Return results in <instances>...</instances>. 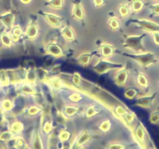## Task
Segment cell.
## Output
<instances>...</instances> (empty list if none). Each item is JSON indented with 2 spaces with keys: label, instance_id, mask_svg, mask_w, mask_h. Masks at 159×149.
Wrapping results in <instances>:
<instances>
[{
  "label": "cell",
  "instance_id": "cell-4",
  "mask_svg": "<svg viewBox=\"0 0 159 149\" xmlns=\"http://www.w3.org/2000/svg\"><path fill=\"white\" fill-rule=\"evenodd\" d=\"M15 15L11 11L0 12V25L6 29H10L14 26Z\"/></svg>",
  "mask_w": 159,
  "mask_h": 149
},
{
  "label": "cell",
  "instance_id": "cell-47",
  "mask_svg": "<svg viewBox=\"0 0 159 149\" xmlns=\"http://www.w3.org/2000/svg\"><path fill=\"white\" fill-rule=\"evenodd\" d=\"M61 149H71V147L70 145H67V144H65V145H64L63 147H61Z\"/></svg>",
  "mask_w": 159,
  "mask_h": 149
},
{
  "label": "cell",
  "instance_id": "cell-7",
  "mask_svg": "<svg viewBox=\"0 0 159 149\" xmlns=\"http://www.w3.org/2000/svg\"><path fill=\"white\" fill-rule=\"evenodd\" d=\"M0 44L6 48L11 47L13 44V41L9 35V30L4 28L0 29Z\"/></svg>",
  "mask_w": 159,
  "mask_h": 149
},
{
  "label": "cell",
  "instance_id": "cell-18",
  "mask_svg": "<svg viewBox=\"0 0 159 149\" xmlns=\"http://www.w3.org/2000/svg\"><path fill=\"white\" fill-rule=\"evenodd\" d=\"M91 136H90V133L88 131L85 130V131L82 132L80 135H79V138H78L77 141H76V146L77 147H81L83 144H85V143L88 142L89 140L90 139Z\"/></svg>",
  "mask_w": 159,
  "mask_h": 149
},
{
  "label": "cell",
  "instance_id": "cell-35",
  "mask_svg": "<svg viewBox=\"0 0 159 149\" xmlns=\"http://www.w3.org/2000/svg\"><path fill=\"white\" fill-rule=\"evenodd\" d=\"M98 113V110L96 108V106H89L86 110V117L90 118L92 116H95L96 113Z\"/></svg>",
  "mask_w": 159,
  "mask_h": 149
},
{
  "label": "cell",
  "instance_id": "cell-10",
  "mask_svg": "<svg viewBox=\"0 0 159 149\" xmlns=\"http://www.w3.org/2000/svg\"><path fill=\"white\" fill-rule=\"evenodd\" d=\"M72 16L75 19L78 20H82L85 19V12L83 6L81 2H77L74 4L72 7Z\"/></svg>",
  "mask_w": 159,
  "mask_h": 149
},
{
  "label": "cell",
  "instance_id": "cell-34",
  "mask_svg": "<svg viewBox=\"0 0 159 149\" xmlns=\"http://www.w3.org/2000/svg\"><path fill=\"white\" fill-rule=\"evenodd\" d=\"M136 96H137V91L136 89H134V88H128V89L125 92V96L126 98L128 99H134V97Z\"/></svg>",
  "mask_w": 159,
  "mask_h": 149
},
{
  "label": "cell",
  "instance_id": "cell-37",
  "mask_svg": "<svg viewBox=\"0 0 159 149\" xmlns=\"http://www.w3.org/2000/svg\"><path fill=\"white\" fill-rule=\"evenodd\" d=\"M150 121L152 124H157L159 123V113L158 112H153L150 116Z\"/></svg>",
  "mask_w": 159,
  "mask_h": 149
},
{
  "label": "cell",
  "instance_id": "cell-11",
  "mask_svg": "<svg viewBox=\"0 0 159 149\" xmlns=\"http://www.w3.org/2000/svg\"><path fill=\"white\" fill-rule=\"evenodd\" d=\"M14 104L12 100L9 98H5L0 101V111L2 113H8L12 110Z\"/></svg>",
  "mask_w": 159,
  "mask_h": 149
},
{
  "label": "cell",
  "instance_id": "cell-30",
  "mask_svg": "<svg viewBox=\"0 0 159 149\" xmlns=\"http://www.w3.org/2000/svg\"><path fill=\"white\" fill-rule=\"evenodd\" d=\"M64 3L65 2L61 0H57V1L48 2V6H50V7L54 9H59L63 8Z\"/></svg>",
  "mask_w": 159,
  "mask_h": 149
},
{
  "label": "cell",
  "instance_id": "cell-27",
  "mask_svg": "<svg viewBox=\"0 0 159 149\" xmlns=\"http://www.w3.org/2000/svg\"><path fill=\"white\" fill-rule=\"evenodd\" d=\"M20 89H21L22 93H25V94H34V93H35V89L31 85V84H23L20 87Z\"/></svg>",
  "mask_w": 159,
  "mask_h": 149
},
{
  "label": "cell",
  "instance_id": "cell-40",
  "mask_svg": "<svg viewBox=\"0 0 159 149\" xmlns=\"http://www.w3.org/2000/svg\"><path fill=\"white\" fill-rule=\"evenodd\" d=\"M125 146L120 143H112L109 145L107 149H124Z\"/></svg>",
  "mask_w": 159,
  "mask_h": 149
},
{
  "label": "cell",
  "instance_id": "cell-29",
  "mask_svg": "<svg viewBox=\"0 0 159 149\" xmlns=\"http://www.w3.org/2000/svg\"><path fill=\"white\" fill-rule=\"evenodd\" d=\"M136 137L140 142L144 143V138H145V131L141 126L136 129Z\"/></svg>",
  "mask_w": 159,
  "mask_h": 149
},
{
  "label": "cell",
  "instance_id": "cell-43",
  "mask_svg": "<svg viewBox=\"0 0 159 149\" xmlns=\"http://www.w3.org/2000/svg\"><path fill=\"white\" fill-rule=\"evenodd\" d=\"M153 34V40L155 44L159 46V33H154Z\"/></svg>",
  "mask_w": 159,
  "mask_h": 149
},
{
  "label": "cell",
  "instance_id": "cell-13",
  "mask_svg": "<svg viewBox=\"0 0 159 149\" xmlns=\"http://www.w3.org/2000/svg\"><path fill=\"white\" fill-rule=\"evenodd\" d=\"M100 51L102 57H104L105 58H108V57L113 56V54H114L115 50L114 47L111 44H110V43H103L101 46Z\"/></svg>",
  "mask_w": 159,
  "mask_h": 149
},
{
  "label": "cell",
  "instance_id": "cell-41",
  "mask_svg": "<svg viewBox=\"0 0 159 149\" xmlns=\"http://www.w3.org/2000/svg\"><path fill=\"white\" fill-rule=\"evenodd\" d=\"M72 82L74 83V85H77V86H79L82 83V79H81L80 75L78 73H75L72 77Z\"/></svg>",
  "mask_w": 159,
  "mask_h": 149
},
{
  "label": "cell",
  "instance_id": "cell-8",
  "mask_svg": "<svg viewBox=\"0 0 159 149\" xmlns=\"http://www.w3.org/2000/svg\"><path fill=\"white\" fill-rule=\"evenodd\" d=\"M128 79V71L126 68H120L115 75V82L119 86L125 85Z\"/></svg>",
  "mask_w": 159,
  "mask_h": 149
},
{
  "label": "cell",
  "instance_id": "cell-17",
  "mask_svg": "<svg viewBox=\"0 0 159 149\" xmlns=\"http://www.w3.org/2000/svg\"><path fill=\"white\" fill-rule=\"evenodd\" d=\"M24 129L23 127V124H22L20 121H14L12 124H10V127H9V130L14 135L17 134V133H21L22 131Z\"/></svg>",
  "mask_w": 159,
  "mask_h": 149
},
{
  "label": "cell",
  "instance_id": "cell-15",
  "mask_svg": "<svg viewBox=\"0 0 159 149\" xmlns=\"http://www.w3.org/2000/svg\"><path fill=\"white\" fill-rule=\"evenodd\" d=\"M9 35L12 38V41L16 42L20 38V36L23 34V30L18 25H14L12 28L9 30Z\"/></svg>",
  "mask_w": 159,
  "mask_h": 149
},
{
  "label": "cell",
  "instance_id": "cell-14",
  "mask_svg": "<svg viewBox=\"0 0 159 149\" xmlns=\"http://www.w3.org/2000/svg\"><path fill=\"white\" fill-rule=\"evenodd\" d=\"M38 26H37V25L35 24V23H31V24H30L29 26H27V28H26V37L29 39H30V40L35 39L36 37H37V35H38Z\"/></svg>",
  "mask_w": 159,
  "mask_h": 149
},
{
  "label": "cell",
  "instance_id": "cell-19",
  "mask_svg": "<svg viewBox=\"0 0 159 149\" xmlns=\"http://www.w3.org/2000/svg\"><path fill=\"white\" fill-rule=\"evenodd\" d=\"M118 12H118L119 15L122 18L127 17L129 16V14L130 13V6L129 5L125 4V3H123L118 8Z\"/></svg>",
  "mask_w": 159,
  "mask_h": 149
},
{
  "label": "cell",
  "instance_id": "cell-1",
  "mask_svg": "<svg viewBox=\"0 0 159 149\" xmlns=\"http://www.w3.org/2000/svg\"><path fill=\"white\" fill-rule=\"evenodd\" d=\"M143 39L144 35H131L127 37L124 40V46L127 49L138 53L144 52V47L143 45Z\"/></svg>",
  "mask_w": 159,
  "mask_h": 149
},
{
  "label": "cell",
  "instance_id": "cell-46",
  "mask_svg": "<svg viewBox=\"0 0 159 149\" xmlns=\"http://www.w3.org/2000/svg\"><path fill=\"white\" fill-rule=\"evenodd\" d=\"M0 149H9V147L5 143L0 142Z\"/></svg>",
  "mask_w": 159,
  "mask_h": 149
},
{
  "label": "cell",
  "instance_id": "cell-44",
  "mask_svg": "<svg viewBox=\"0 0 159 149\" xmlns=\"http://www.w3.org/2000/svg\"><path fill=\"white\" fill-rule=\"evenodd\" d=\"M153 12L155 15L159 16V2L155 4L153 7Z\"/></svg>",
  "mask_w": 159,
  "mask_h": 149
},
{
  "label": "cell",
  "instance_id": "cell-22",
  "mask_svg": "<svg viewBox=\"0 0 159 149\" xmlns=\"http://www.w3.org/2000/svg\"><path fill=\"white\" fill-rule=\"evenodd\" d=\"M108 26L111 30L116 31L117 29H119L120 26V23L118 18H116V17H110L108 20Z\"/></svg>",
  "mask_w": 159,
  "mask_h": 149
},
{
  "label": "cell",
  "instance_id": "cell-45",
  "mask_svg": "<svg viewBox=\"0 0 159 149\" xmlns=\"http://www.w3.org/2000/svg\"><path fill=\"white\" fill-rule=\"evenodd\" d=\"M93 3H94L95 6H96V7H101V6L104 4V2L103 1H94L93 2Z\"/></svg>",
  "mask_w": 159,
  "mask_h": 149
},
{
  "label": "cell",
  "instance_id": "cell-28",
  "mask_svg": "<svg viewBox=\"0 0 159 149\" xmlns=\"http://www.w3.org/2000/svg\"><path fill=\"white\" fill-rule=\"evenodd\" d=\"M144 7V2L142 1H134L130 8L134 12H139Z\"/></svg>",
  "mask_w": 159,
  "mask_h": 149
},
{
  "label": "cell",
  "instance_id": "cell-16",
  "mask_svg": "<svg viewBox=\"0 0 159 149\" xmlns=\"http://www.w3.org/2000/svg\"><path fill=\"white\" fill-rule=\"evenodd\" d=\"M154 101V97L151 96H143V97L140 98L138 99V105L140 106L145 107V108H148L152 105Z\"/></svg>",
  "mask_w": 159,
  "mask_h": 149
},
{
  "label": "cell",
  "instance_id": "cell-42",
  "mask_svg": "<svg viewBox=\"0 0 159 149\" xmlns=\"http://www.w3.org/2000/svg\"><path fill=\"white\" fill-rule=\"evenodd\" d=\"M124 118H125V120H127V122L128 123V124H131L132 122H134L135 117L132 113H128V112H127V113H126L125 116H124Z\"/></svg>",
  "mask_w": 159,
  "mask_h": 149
},
{
  "label": "cell",
  "instance_id": "cell-6",
  "mask_svg": "<svg viewBox=\"0 0 159 149\" xmlns=\"http://www.w3.org/2000/svg\"><path fill=\"white\" fill-rule=\"evenodd\" d=\"M43 18L51 26H54V27L61 26L63 19L56 13H54V12H45L43 14Z\"/></svg>",
  "mask_w": 159,
  "mask_h": 149
},
{
  "label": "cell",
  "instance_id": "cell-3",
  "mask_svg": "<svg viewBox=\"0 0 159 149\" xmlns=\"http://www.w3.org/2000/svg\"><path fill=\"white\" fill-rule=\"evenodd\" d=\"M135 61L143 67H148L155 61V54L153 52H143L135 55Z\"/></svg>",
  "mask_w": 159,
  "mask_h": 149
},
{
  "label": "cell",
  "instance_id": "cell-26",
  "mask_svg": "<svg viewBox=\"0 0 159 149\" xmlns=\"http://www.w3.org/2000/svg\"><path fill=\"white\" fill-rule=\"evenodd\" d=\"M51 85L54 89H59L62 87V80L58 77H54L51 79Z\"/></svg>",
  "mask_w": 159,
  "mask_h": 149
},
{
  "label": "cell",
  "instance_id": "cell-23",
  "mask_svg": "<svg viewBox=\"0 0 159 149\" xmlns=\"http://www.w3.org/2000/svg\"><path fill=\"white\" fill-rule=\"evenodd\" d=\"M26 79L30 84L34 83L36 81V79H37L36 70H34V68H30V69L28 70V71L26 72Z\"/></svg>",
  "mask_w": 159,
  "mask_h": 149
},
{
  "label": "cell",
  "instance_id": "cell-21",
  "mask_svg": "<svg viewBox=\"0 0 159 149\" xmlns=\"http://www.w3.org/2000/svg\"><path fill=\"white\" fill-rule=\"evenodd\" d=\"M32 144L34 149H43L41 137H40V134L39 133H35V134H34Z\"/></svg>",
  "mask_w": 159,
  "mask_h": 149
},
{
  "label": "cell",
  "instance_id": "cell-9",
  "mask_svg": "<svg viewBox=\"0 0 159 149\" xmlns=\"http://www.w3.org/2000/svg\"><path fill=\"white\" fill-rule=\"evenodd\" d=\"M47 54L52 55L56 57H60L63 56V50L58 44L55 43H51L47 46Z\"/></svg>",
  "mask_w": 159,
  "mask_h": 149
},
{
  "label": "cell",
  "instance_id": "cell-38",
  "mask_svg": "<svg viewBox=\"0 0 159 149\" xmlns=\"http://www.w3.org/2000/svg\"><path fill=\"white\" fill-rule=\"evenodd\" d=\"M69 99H71L72 102H78L82 99V96H81V94L79 93H74L70 95Z\"/></svg>",
  "mask_w": 159,
  "mask_h": 149
},
{
  "label": "cell",
  "instance_id": "cell-25",
  "mask_svg": "<svg viewBox=\"0 0 159 149\" xmlns=\"http://www.w3.org/2000/svg\"><path fill=\"white\" fill-rule=\"evenodd\" d=\"M79 108L78 106H71V105H68L65 107V114L68 116H71L73 115L76 114L79 111Z\"/></svg>",
  "mask_w": 159,
  "mask_h": 149
},
{
  "label": "cell",
  "instance_id": "cell-31",
  "mask_svg": "<svg viewBox=\"0 0 159 149\" xmlns=\"http://www.w3.org/2000/svg\"><path fill=\"white\" fill-rule=\"evenodd\" d=\"M70 138H71V133L68 130H61L59 133V139L61 142H65V141H68Z\"/></svg>",
  "mask_w": 159,
  "mask_h": 149
},
{
  "label": "cell",
  "instance_id": "cell-49",
  "mask_svg": "<svg viewBox=\"0 0 159 149\" xmlns=\"http://www.w3.org/2000/svg\"><path fill=\"white\" fill-rule=\"evenodd\" d=\"M149 149H152V148H149Z\"/></svg>",
  "mask_w": 159,
  "mask_h": 149
},
{
  "label": "cell",
  "instance_id": "cell-2",
  "mask_svg": "<svg viewBox=\"0 0 159 149\" xmlns=\"http://www.w3.org/2000/svg\"><path fill=\"white\" fill-rule=\"evenodd\" d=\"M122 66L119 64H116L114 62L108 61L107 60H100L97 61V63L94 65V70L99 74H102V73L107 72L108 70L113 69V68H121Z\"/></svg>",
  "mask_w": 159,
  "mask_h": 149
},
{
  "label": "cell",
  "instance_id": "cell-33",
  "mask_svg": "<svg viewBox=\"0 0 159 149\" xmlns=\"http://www.w3.org/2000/svg\"><path fill=\"white\" fill-rule=\"evenodd\" d=\"M115 113L119 116H124L126 115V113H127V111L123 106L118 105L115 108Z\"/></svg>",
  "mask_w": 159,
  "mask_h": 149
},
{
  "label": "cell",
  "instance_id": "cell-20",
  "mask_svg": "<svg viewBox=\"0 0 159 149\" xmlns=\"http://www.w3.org/2000/svg\"><path fill=\"white\" fill-rule=\"evenodd\" d=\"M91 61V54L89 52H85L83 54H81L79 57H78V62L80 65H88L90 63Z\"/></svg>",
  "mask_w": 159,
  "mask_h": 149
},
{
  "label": "cell",
  "instance_id": "cell-12",
  "mask_svg": "<svg viewBox=\"0 0 159 149\" xmlns=\"http://www.w3.org/2000/svg\"><path fill=\"white\" fill-rule=\"evenodd\" d=\"M61 35L64 38L68 41H71L75 37V34L74 30L72 28L69 26H65L61 28Z\"/></svg>",
  "mask_w": 159,
  "mask_h": 149
},
{
  "label": "cell",
  "instance_id": "cell-48",
  "mask_svg": "<svg viewBox=\"0 0 159 149\" xmlns=\"http://www.w3.org/2000/svg\"><path fill=\"white\" fill-rule=\"evenodd\" d=\"M2 82H1V81H0V90L2 89Z\"/></svg>",
  "mask_w": 159,
  "mask_h": 149
},
{
  "label": "cell",
  "instance_id": "cell-39",
  "mask_svg": "<svg viewBox=\"0 0 159 149\" xmlns=\"http://www.w3.org/2000/svg\"><path fill=\"white\" fill-rule=\"evenodd\" d=\"M52 124L51 123L48 122L47 121L44 124H43V130L44 131V133H50L51 131H52Z\"/></svg>",
  "mask_w": 159,
  "mask_h": 149
},
{
  "label": "cell",
  "instance_id": "cell-5",
  "mask_svg": "<svg viewBox=\"0 0 159 149\" xmlns=\"http://www.w3.org/2000/svg\"><path fill=\"white\" fill-rule=\"evenodd\" d=\"M137 24L141 28L148 32H151L152 34L154 33H159V24L155 23L152 20H146V19H141L137 21Z\"/></svg>",
  "mask_w": 159,
  "mask_h": 149
},
{
  "label": "cell",
  "instance_id": "cell-24",
  "mask_svg": "<svg viewBox=\"0 0 159 149\" xmlns=\"http://www.w3.org/2000/svg\"><path fill=\"white\" fill-rule=\"evenodd\" d=\"M137 80H138V85L141 88H147L148 85V80L147 77L143 73H139L138 74Z\"/></svg>",
  "mask_w": 159,
  "mask_h": 149
},
{
  "label": "cell",
  "instance_id": "cell-32",
  "mask_svg": "<svg viewBox=\"0 0 159 149\" xmlns=\"http://www.w3.org/2000/svg\"><path fill=\"white\" fill-rule=\"evenodd\" d=\"M110 127H111V123L109 120H104L102 124L99 126V129H100L103 132H107L110 130Z\"/></svg>",
  "mask_w": 159,
  "mask_h": 149
},
{
  "label": "cell",
  "instance_id": "cell-36",
  "mask_svg": "<svg viewBox=\"0 0 159 149\" xmlns=\"http://www.w3.org/2000/svg\"><path fill=\"white\" fill-rule=\"evenodd\" d=\"M40 112V109L37 106H31L29 109H28V114L31 115V116H34V115L37 114Z\"/></svg>",
  "mask_w": 159,
  "mask_h": 149
}]
</instances>
